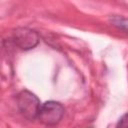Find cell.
<instances>
[{
    "label": "cell",
    "instance_id": "277c9868",
    "mask_svg": "<svg viewBox=\"0 0 128 128\" xmlns=\"http://www.w3.org/2000/svg\"><path fill=\"white\" fill-rule=\"evenodd\" d=\"M116 128H128V113L124 114L118 121Z\"/></svg>",
    "mask_w": 128,
    "mask_h": 128
},
{
    "label": "cell",
    "instance_id": "6da1fadb",
    "mask_svg": "<svg viewBox=\"0 0 128 128\" xmlns=\"http://www.w3.org/2000/svg\"><path fill=\"white\" fill-rule=\"evenodd\" d=\"M17 106L21 114L28 120L38 118L41 104L36 95L28 90L21 91L17 96Z\"/></svg>",
    "mask_w": 128,
    "mask_h": 128
},
{
    "label": "cell",
    "instance_id": "7a4b0ae2",
    "mask_svg": "<svg viewBox=\"0 0 128 128\" xmlns=\"http://www.w3.org/2000/svg\"><path fill=\"white\" fill-rule=\"evenodd\" d=\"M64 115L63 106L56 101H47L41 105L38 119L47 126H54L62 119Z\"/></svg>",
    "mask_w": 128,
    "mask_h": 128
},
{
    "label": "cell",
    "instance_id": "3957f363",
    "mask_svg": "<svg viewBox=\"0 0 128 128\" xmlns=\"http://www.w3.org/2000/svg\"><path fill=\"white\" fill-rule=\"evenodd\" d=\"M13 40L19 48L23 50H29L38 44L39 36L33 29L27 27H19L13 32Z\"/></svg>",
    "mask_w": 128,
    "mask_h": 128
}]
</instances>
